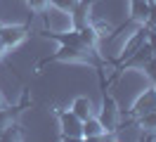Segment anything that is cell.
<instances>
[{"instance_id":"e0dca14e","label":"cell","mask_w":156,"mask_h":142,"mask_svg":"<svg viewBox=\"0 0 156 142\" xmlns=\"http://www.w3.org/2000/svg\"><path fill=\"white\" fill-rule=\"evenodd\" d=\"M45 2H48V0H29L31 9H40V7H45Z\"/></svg>"},{"instance_id":"9c48e42d","label":"cell","mask_w":156,"mask_h":142,"mask_svg":"<svg viewBox=\"0 0 156 142\" xmlns=\"http://www.w3.org/2000/svg\"><path fill=\"white\" fill-rule=\"evenodd\" d=\"M80 57V47H73V45H62L57 59H78Z\"/></svg>"},{"instance_id":"2e32d148","label":"cell","mask_w":156,"mask_h":142,"mask_svg":"<svg viewBox=\"0 0 156 142\" xmlns=\"http://www.w3.org/2000/svg\"><path fill=\"white\" fill-rule=\"evenodd\" d=\"M7 123H10V118H7V111H2V109H0V130H2V128H10Z\"/></svg>"},{"instance_id":"ba28073f","label":"cell","mask_w":156,"mask_h":142,"mask_svg":"<svg viewBox=\"0 0 156 142\" xmlns=\"http://www.w3.org/2000/svg\"><path fill=\"white\" fill-rule=\"evenodd\" d=\"M133 17L135 19H147L149 17V2H147V0H133Z\"/></svg>"},{"instance_id":"5b68a950","label":"cell","mask_w":156,"mask_h":142,"mask_svg":"<svg viewBox=\"0 0 156 142\" xmlns=\"http://www.w3.org/2000/svg\"><path fill=\"white\" fill-rule=\"evenodd\" d=\"M102 126L104 130H114L116 126V107H114V100H104V109H102Z\"/></svg>"},{"instance_id":"7c38bea8","label":"cell","mask_w":156,"mask_h":142,"mask_svg":"<svg viewBox=\"0 0 156 142\" xmlns=\"http://www.w3.org/2000/svg\"><path fill=\"white\" fill-rule=\"evenodd\" d=\"M140 118H142V126H144V128L156 130V111H149V114H144V116H140Z\"/></svg>"},{"instance_id":"d6986e66","label":"cell","mask_w":156,"mask_h":142,"mask_svg":"<svg viewBox=\"0 0 156 142\" xmlns=\"http://www.w3.org/2000/svg\"><path fill=\"white\" fill-rule=\"evenodd\" d=\"M154 81H156V78H154Z\"/></svg>"},{"instance_id":"277c9868","label":"cell","mask_w":156,"mask_h":142,"mask_svg":"<svg viewBox=\"0 0 156 142\" xmlns=\"http://www.w3.org/2000/svg\"><path fill=\"white\" fill-rule=\"evenodd\" d=\"M154 107H156V90H149V93H144L140 100H137L135 114H137V116H144V114L154 111Z\"/></svg>"},{"instance_id":"52a82bcc","label":"cell","mask_w":156,"mask_h":142,"mask_svg":"<svg viewBox=\"0 0 156 142\" xmlns=\"http://www.w3.org/2000/svg\"><path fill=\"white\" fill-rule=\"evenodd\" d=\"M59 43L62 45H73V47H80L83 50V38H80V31H71V33H59Z\"/></svg>"},{"instance_id":"5bb4252c","label":"cell","mask_w":156,"mask_h":142,"mask_svg":"<svg viewBox=\"0 0 156 142\" xmlns=\"http://www.w3.org/2000/svg\"><path fill=\"white\" fill-rule=\"evenodd\" d=\"M147 21H149L151 28H156V0L149 2V17H147Z\"/></svg>"},{"instance_id":"3957f363","label":"cell","mask_w":156,"mask_h":142,"mask_svg":"<svg viewBox=\"0 0 156 142\" xmlns=\"http://www.w3.org/2000/svg\"><path fill=\"white\" fill-rule=\"evenodd\" d=\"M24 28L19 26H5V28H0V40L5 43V47H10V45H17L19 40H24Z\"/></svg>"},{"instance_id":"9a60e30c","label":"cell","mask_w":156,"mask_h":142,"mask_svg":"<svg viewBox=\"0 0 156 142\" xmlns=\"http://www.w3.org/2000/svg\"><path fill=\"white\" fill-rule=\"evenodd\" d=\"M147 45L151 50V55H156V31H147Z\"/></svg>"},{"instance_id":"8992f818","label":"cell","mask_w":156,"mask_h":142,"mask_svg":"<svg viewBox=\"0 0 156 142\" xmlns=\"http://www.w3.org/2000/svg\"><path fill=\"white\" fill-rule=\"evenodd\" d=\"M90 109H92V104H90L88 97H78L76 102H73V107H71V111L76 114L80 121H85V118L90 116Z\"/></svg>"},{"instance_id":"6da1fadb","label":"cell","mask_w":156,"mask_h":142,"mask_svg":"<svg viewBox=\"0 0 156 142\" xmlns=\"http://www.w3.org/2000/svg\"><path fill=\"white\" fill-rule=\"evenodd\" d=\"M59 121H62V133L66 140H83V130H80L83 121L73 111H64L59 116Z\"/></svg>"},{"instance_id":"4fadbf2b","label":"cell","mask_w":156,"mask_h":142,"mask_svg":"<svg viewBox=\"0 0 156 142\" xmlns=\"http://www.w3.org/2000/svg\"><path fill=\"white\" fill-rule=\"evenodd\" d=\"M144 71L151 76V78H156V55H154V57H149V59L144 62Z\"/></svg>"},{"instance_id":"7a4b0ae2","label":"cell","mask_w":156,"mask_h":142,"mask_svg":"<svg viewBox=\"0 0 156 142\" xmlns=\"http://www.w3.org/2000/svg\"><path fill=\"white\" fill-rule=\"evenodd\" d=\"M80 130H83V137H85V140H97L99 135L104 133V126H102L99 118L88 116V118L83 121V126H80Z\"/></svg>"},{"instance_id":"30bf717a","label":"cell","mask_w":156,"mask_h":142,"mask_svg":"<svg viewBox=\"0 0 156 142\" xmlns=\"http://www.w3.org/2000/svg\"><path fill=\"white\" fill-rule=\"evenodd\" d=\"M78 31H80V38H83V45H95V40H97V33H95V28L83 26V28H78Z\"/></svg>"},{"instance_id":"ac0fdd59","label":"cell","mask_w":156,"mask_h":142,"mask_svg":"<svg viewBox=\"0 0 156 142\" xmlns=\"http://www.w3.org/2000/svg\"><path fill=\"white\" fill-rule=\"evenodd\" d=\"M2 47H5V43H2V40H0V50H2Z\"/></svg>"},{"instance_id":"8fae6325","label":"cell","mask_w":156,"mask_h":142,"mask_svg":"<svg viewBox=\"0 0 156 142\" xmlns=\"http://www.w3.org/2000/svg\"><path fill=\"white\" fill-rule=\"evenodd\" d=\"M52 2H55V7L62 9V12H73L76 5H78V0H52Z\"/></svg>"}]
</instances>
